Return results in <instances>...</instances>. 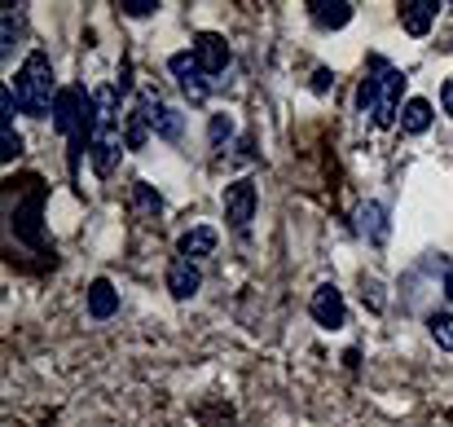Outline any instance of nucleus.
Listing matches in <instances>:
<instances>
[{
    "mask_svg": "<svg viewBox=\"0 0 453 427\" xmlns=\"http://www.w3.org/2000/svg\"><path fill=\"white\" fill-rule=\"evenodd\" d=\"M13 102L27 120H53V102H58V84H53V62L44 49H31L22 58V66L13 71Z\"/></svg>",
    "mask_w": 453,
    "mask_h": 427,
    "instance_id": "obj_4",
    "label": "nucleus"
},
{
    "mask_svg": "<svg viewBox=\"0 0 453 427\" xmlns=\"http://www.w3.org/2000/svg\"><path fill=\"white\" fill-rule=\"evenodd\" d=\"M436 0H401V27L414 35V40H423L427 31H432V22H436Z\"/></svg>",
    "mask_w": 453,
    "mask_h": 427,
    "instance_id": "obj_16",
    "label": "nucleus"
},
{
    "mask_svg": "<svg viewBox=\"0 0 453 427\" xmlns=\"http://www.w3.org/2000/svg\"><path fill=\"white\" fill-rule=\"evenodd\" d=\"M22 154V137H18V128L13 124H0V159L4 163H13Z\"/></svg>",
    "mask_w": 453,
    "mask_h": 427,
    "instance_id": "obj_23",
    "label": "nucleus"
},
{
    "mask_svg": "<svg viewBox=\"0 0 453 427\" xmlns=\"http://www.w3.org/2000/svg\"><path fill=\"white\" fill-rule=\"evenodd\" d=\"M189 53L198 58V66L216 80V75H225V66L234 62V49H229V40L220 35V31H198L194 35V44H189Z\"/></svg>",
    "mask_w": 453,
    "mask_h": 427,
    "instance_id": "obj_10",
    "label": "nucleus"
},
{
    "mask_svg": "<svg viewBox=\"0 0 453 427\" xmlns=\"http://www.w3.org/2000/svg\"><path fill=\"white\" fill-rule=\"evenodd\" d=\"M53 128H58V137H66V145H71L66 150V167H71V181H80V159L93 150V137H97V111H93V97L80 84L58 89Z\"/></svg>",
    "mask_w": 453,
    "mask_h": 427,
    "instance_id": "obj_3",
    "label": "nucleus"
},
{
    "mask_svg": "<svg viewBox=\"0 0 453 427\" xmlns=\"http://www.w3.org/2000/svg\"><path fill=\"white\" fill-rule=\"evenodd\" d=\"M308 317L321 330H343L348 326V299L334 283H317V291L308 295Z\"/></svg>",
    "mask_w": 453,
    "mask_h": 427,
    "instance_id": "obj_9",
    "label": "nucleus"
},
{
    "mask_svg": "<svg viewBox=\"0 0 453 427\" xmlns=\"http://www.w3.org/2000/svg\"><path fill=\"white\" fill-rule=\"evenodd\" d=\"M119 13L124 18H150V13H158V0H119Z\"/></svg>",
    "mask_w": 453,
    "mask_h": 427,
    "instance_id": "obj_25",
    "label": "nucleus"
},
{
    "mask_svg": "<svg viewBox=\"0 0 453 427\" xmlns=\"http://www.w3.org/2000/svg\"><path fill=\"white\" fill-rule=\"evenodd\" d=\"M441 111H445V115L453 120V75L445 80V84H441Z\"/></svg>",
    "mask_w": 453,
    "mask_h": 427,
    "instance_id": "obj_28",
    "label": "nucleus"
},
{
    "mask_svg": "<svg viewBox=\"0 0 453 427\" xmlns=\"http://www.w3.org/2000/svg\"><path fill=\"white\" fill-rule=\"evenodd\" d=\"M357 234L370 243V247H388V234H392V207L379 203V198H365L357 207Z\"/></svg>",
    "mask_w": 453,
    "mask_h": 427,
    "instance_id": "obj_11",
    "label": "nucleus"
},
{
    "mask_svg": "<svg viewBox=\"0 0 453 427\" xmlns=\"http://www.w3.org/2000/svg\"><path fill=\"white\" fill-rule=\"evenodd\" d=\"M146 142H150V120H146L142 102H133V111L124 120V145L128 150H146Z\"/></svg>",
    "mask_w": 453,
    "mask_h": 427,
    "instance_id": "obj_20",
    "label": "nucleus"
},
{
    "mask_svg": "<svg viewBox=\"0 0 453 427\" xmlns=\"http://www.w3.org/2000/svg\"><path fill=\"white\" fill-rule=\"evenodd\" d=\"M405 71L392 66L383 53H370L365 58V80L357 84V111L370 115L374 128H392L401 120V93H405Z\"/></svg>",
    "mask_w": 453,
    "mask_h": 427,
    "instance_id": "obj_2",
    "label": "nucleus"
},
{
    "mask_svg": "<svg viewBox=\"0 0 453 427\" xmlns=\"http://www.w3.org/2000/svg\"><path fill=\"white\" fill-rule=\"evenodd\" d=\"M84 304H88V317L93 322H106V317L119 313V291H115L111 278H93L88 291H84Z\"/></svg>",
    "mask_w": 453,
    "mask_h": 427,
    "instance_id": "obj_15",
    "label": "nucleus"
},
{
    "mask_svg": "<svg viewBox=\"0 0 453 427\" xmlns=\"http://www.w3.org/2000/svg\"><path fill=\"white\" fill-rule=\"evenodd\" d=\"M361 299L370 304V313H383V304H388V299H383V286H379V278H365V274H361Z\"/></svg>",
    "mask_w": 453,
    "mask_h": 427,
    "instance_id": "obj_24",
    "label": "nucleus"
},
{
    "mask_svg": "<svg viewBox=\"0 0 453 427\" xmlns=\"http://www.w3.org/2000/svg\"><path fill=\"white\" fill-rule=\"evenodd\" d=\"M449 9H453V4H449Z\"/></svg>",
    "mask_w": 453,
    "mask_h": 427,
    "instance_id": "obj_30",
    "label": "nucleus"
},
{
    "mask_svg": "<svg viewBox=\"0 0 453 427\" xmlns=\"http://www.w3.org/2000/svg\"><path fill=\"white\" fill-rule=\"evenodd\" d=\"M163 283L172 291V299H194V295L203 291V269H198L194 260H185V256H172Z\"/></svg>",
    "mask_w": 453,
    "mask_h": 427,
    "instance_id": "obj_12",
    "label": "nucleus"
},
{
    "mask_svg": "<svg viewBox=\"0 0 453 427\" xmlns=\"http://www.w3.org/2000/svg\"><path fill=\"white\" fill-rule=\"evenodd\" d=\"M18 35H22V4H4V9H0V62L13 58Z\"/></svg>",
    "mask_w": 453,
    "mask_h": 427,
    "instance_id": "obj_18",
    "label": "nucleus"
},
{
    "mask_svg": "<svg viewBox=\"0 0 453 427\" xmlns=\"http://www.w3.org/2000/svg\"><path fill=\"white\" fill-rule=\"evenodd\" d=\"M115 89H119V97H128V93H133V58H124V66H119V80H115Z\"/></svg>",
    "mask_w": 453,
    "mask_h": 427,
    "instance_id": "obj_27",
    "label": "nucleus"
},
{
    "mask_svg": "<svg viewBox=\"0 0 453 427\" xmlns=\"http://www.w3.org/2000/svg\"><path fill=\"white\" fill-rule=\"evenodd\" d=\"M445 299H449V304H453V260H449V265H445Z\"/></svg>",
    "mask_w": 453,
    "mask_h": 427,
    "instance_id": "obj_29",
    "label": "nucleus"
},
{
    "mask_svg": "<svg viewBox=\"0 0 453 427\" xmlns=\"http://www.w3.org/2000/svg\"><path fill=\"white\" fill-rule=\"evenodd\" d=\"M303 9H308V18H312L321 31H343V27L352 22V13H357L348 0H308Z\"/></svg>",
    "mask_w": 453,
    "mask_h": 427,
    "instance_id": "obj_14",
    "label": "nucleus"
},
{
    "mask_svg": "<svg viewBox=\"0 0 453 427\" xmlns=\"http://www.w3.org/2000/svg\"><path fill=\"white\" fill-rule=\"evenodd\" d=\"M427 335H432L445 353H453V313H445V308L427 313Z\"/></svg>",
    "mask_w": 453,
    "mask_h": 427,
    "instance_id": "obj_21",
    "label": "nucleus"
},
{
    "mask_svg": "<svg viewBox=\"0 0 453 427\" xmlns=\"http://www.w3.org/2000/svg\"><path fill=\"white\" fill-rule=\"evenodd\" d=\"M137 102H142V111H146V120H150V133L158 142H167V145L185 142V115H180L176 106H167L158 93H137Z\"/></svg>",
    "mask_w": 453,
    "mask_h": 427,
    "instance_id": "obj_8",
    "label": "nucleus"
},
{
    "mask_svg": "<svg viewBox=\"0 0 453 427\" xmlns=\"http://www.w3.org/2000/svg\"><path fill=\"white\" fill-rule=\"evenodd\" d=\"M133 212H137L142 221H158V216H163V194L154 190L150 181H142V176L133 181Z\"/></svg>",
    "mask_w": 453,
    "mask_h": 427,
    "instance_id": "obj_19",
    "label": "nucleus"
},
{
    "mask_svg": "<svg viewBox=\"0 0 453 427\" xmlns=\"http://www.w3.org/2000/svg\"><path fill=\"white\" fill-rule=\"evenodd\" d=\"M93 111H97V137H93V172L97 176H111L115 163H119V150H128L124 137H119V89L115 84H102L93 93Z\"/></svg>",
    "mask_w": 453,
    "mask_h": 427,
    "instance_id": "obj_5",
    "label": "nucleus"
},
{
    "mask_svg": "<svg viewBox=\"0 0 453 427\" xmlns=\"http://www.w3.org/2000/svg\"><path fill=\"white\" fill-rule=\"evenodd\" d=\"M216 247H220V229L216 225H194V229H185L180 238H176V256H185V260H207V256H216Z\"/></svg>",
    "mask_w": 453,
    "mask_h": 427,
    "instance_id": "obj_13",
    "label": "nucleus"
},
{
    "mask_svg": "<svg viewBox=\"0 0 453 427\" xmlns=\"http://www.w3.org/2000/svg\"><path fill=\"white\" fill-rule=\"evenodd\" d=\"M167 71H172V80H176V89L185 93L189 106H203V102L211 97V89H216V80L198 66V58H194L189 49L172 53V58H167Z\"/></svg>",
    "mask_w": 453,
    "mask_h": 427,
    "instance_id": "obj_7",
    "label": "nucleus"
},
{
    "mask_svg": "<svg viewBox=\"0 0 453 427\" xmlns=\"http://www.w3.org/2000/svg\"><path fill=\"white\" fill-rule=\"evenodd\" d=\"M256 203H260V190H256L251 176H238V181L225 185V225L234 229V238H247L251 234Z\"/></svg>",
    "mask_w": 453,
    "mask_h": 427,
    "instance_id": "obj_6",
    "label": "nucleus"
},
{
    "mask_svg": "<svg viewBox=\"0 0 453 427\" xmlns=\"http://www.w3.org/2000/svg\"><path fill=\"white\" fill-rule=\"evenodd\" d=\"M207 137H211V150H225V145H229V137H234V115H211Z\"/></svg>",
    "mask_w": 453,
    "mask_h": 427,
    "instance_id": "obj_22",
    "label": "nucleus"
},
{
    "mask_svg": "<svg viewBox=\"0 0 453 427\" xmlns=\"http://www.w3.org/2000/svg\"><path fill=\"white\" fill-rule=\"evenodd\" d=\"M432 102L427 97H410L405 106H401V133H410V137H423L427 128H432Z\"/></svg>",
    "mask_w": 453,
    "mask_h": 427,
    "instance_id": "obj_17",
    "label": "nucleus"
},
{
    "mask_svg": "<svg viewBox=\"0 0 453 427\" xmlns=\"http://www.w3.org/2000/svg\"><path fill=\"white\" fill-rule=\"evenodd\" d=\"M44 198H49L44 176H35V172L9 176L4 181V234L13 238V247L40 256V265L53 269V238L44 229ZM13 247H9V256H13Z\"/></svg>",
    "mask_w": 453,
    "mask_h": 427,
    "instance_id": "obj_1",
    "label": "nucleus"
},
{
    "mask_svg": "<svg viewBox=\"0 0 453 427\" xmlns=\"http://www.w3.org/2000/svg\"><path fill=\"white\" fill-rule=\"evenodd\" d=\"M334 89V71L330 66H317L312 71V93H330Z\"/></svg>",
    "mask_w": 453,
    "mask_h": 427,
    "instance_id": "obj_26",
    "label": "nucleus"
}]
</instances>
